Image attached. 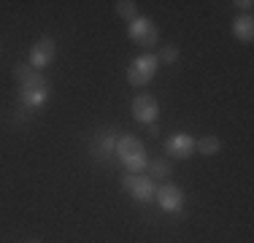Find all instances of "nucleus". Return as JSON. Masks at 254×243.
<instances>
[{
	"label": "nucleus",
	"mask_w": 254,
	"mask_h": 243,
	"mask_svg": "<svg viewBox=\"0 0 254 243\" xmlns=\"http://www.w3.org/2000/svg\"><path fill=\"white\" fill-rule=\"evenodd\" d=\"M127 35H130L132 44L141 49H154L160 44V30H157V24L149 16H135L127 24Z\"/></svg>",
	"instance_id": "obj_3"
},
{
	"label": "nucleus",
	"mask_w": 254,
	"mask_h": 243,
	"mask_svg": "<svg viewBox=\"0 0 254 243\" xmlns=\"http://www.w3.org/2000/svg\"><path fill=\"white\" fill-rule=\"evenodd\" d=\"M146 170L152 173V179H168V176H171V162L168 160H152Z\"/></svg>",
	"instance_id": "obj_14"
},
{
	"label": "nucleus",
	"mask_w": 254,
	"mask_h": 243,
	"mask_svg": "<svg viewBox=\"0 0 254 243\" xmlns=\"http://www.w3.org/2000/svg\"><path fill=\"white\" fill-rule=\"evenodd\" d=\"M27 243H41V241H38V238H33V241H27Z\"/></svg>",
	"instance_id": "obj_19"
},
{
	"label": "nucleus",
	"mask_w": 254,
	"mask_h": 243,
	"mask_svg": "<svg viewBox=\"0 0 254 243\" xmlns=\"http://www.w3.org/2000/svg\"><path fill=\"white\" fill-rule=\"evenodd\" d=\"M157 132H160V124H157V122H154V124H149V135H157Z\"/></svg>",
	"instance_id": "obj_18"
},
{
	"label": "nucleus",
	"mask_w": 254,
	"mask_h": 243,
	"mask_svg": "<svg viewBox=\"0 0 254 243\" xmlns=\"http://www.w3.org/2000/svg\"><path fill=\"white\" fill-rule=\"evenodd\" d=\"M33 73H35V70L30 68L27 62H16V65H14V78H16V81H19V84L25 81V78H30V76H33Z\"/></svg>",
	"instance_id": "obj_16"
},
{
	"label": "nucleus",
	"mask_w": 254,
	"mask_h": 243,
	"mask_svg": "<svg viewBox=\"0 0 254 243\" xmlns=\"http://www.w3.org/2000/svg\"><path fill=\"white\" fill-rule=\"evenodd\" d=\"M192 151H195V138L187 132H176L165 141V154L173 160H187V157H192Z\"/></svg>",
	"instance_id": "obj_9"
},
{
	"label": "nucleus",
	"mask_w": 254,
	"mask_h": 243,
	"mask_svg": "<svg viewBox=\"0 0 254 243\" xmlns=\"http://www.w3.org/2000/svg\"><path fill=\"white\" fill-rule=\"evenodd\" d=\"M54 57H57V44H54V38L44 35V38H38L33 44V49H30L27 65L33 70H44V68H49V65L54 62Z\"/></svg>",
	"instance_id": "obj_6"
},
{
	"label": "nucleus",
	"mask_w": 254,
	"mask_h": 243,
	"mask_svg": "<svg viewBox=\"0 0 254 243\" xmlns=\"http://www.w3.org/2000/svg\"><path fill=\"white\" fill-rule=\"evenodd\" d=\"M176 60H179V46H162L160 49V54H157V62H160V65H173V62H176Z\"/></svg>",
	"instance_id": "obj_15"
},
{
	"label": "nucleus",
	"mask_w": 254,
	"mask_h": 243,
	"mask_svg": "<svg viewBox=\"0 0 254 243\" xmlns=\"http://www.w3.org/2000/svg\"><path fill=\"white\" fill-rule=\"evenodd\" d=\"M233 38L241 41V44H252L254 41V19L252 14H244L233 22Z\"/></svg>",
	"instance_id": "obj_11"
},
{
	"label": "nucleus",
	"mask_w": 254,
	"mask_h": 243,
	"mask_svg": "<svg viewBox=\"0 0 254 243\" xmlns=\"http://www.w3.org/2000/svg\"><path fill=\"white\" fill-rule=\"evenodd\" d=\"M114 154H117V160L127 168V173H143V170L149 168L146 146H143V141L135 138V135H122L119 138Z\"/></svg>",
	"instance_id": "obj_1"
},
{
	"label": "nucleus",
	"mask_w": 254,
	"mask_h": 243,
	"mask_svg": "<svg viewBox=\"0 0 254 243\" xmlns=\"http://www.w3.org/2000/svg\"><path fill=\"white\" fill-rule=\"evenodd\" d=\"M195 151H197V154H203V157H214V154H219V151H222V141L216 135H203V138H197V141H195Z\"/></svg>",
	"instance_id": "obj_12"
},
{
	"label": "nucleus",
	"mask_w": 254,
	"mask_h": 243,
	"mask_svg": "<svg viewBox=\"0 0 254 243\" xmlns=\"http://www.w3.org/2000/svg\"><path fill=\"white\" fill-rule=\"evenodd\" d=\"M132 117L141 124H154L157 117H160V103L152 95H138L132 100Z\"/></svg>",
	"instance_id": "obj_8"
},
{
	"label": "nucleus",
	"mask_w": 254,
	"mask_h": 243,
	"mask_svg": "<svg viewBox=\"0 0 254 243\" xmlns=\"http://www.w3.org/2000/svg\"><path fill=\"white\" fill-rule=\"evenodd\" d=\"M122 189L132 194V200L138 203H152L157 184L152 176H143V173H125L122 176Z\"/></svg>",
	"instance_id": "obj_5"
},
{
	"label": "nucleus",
	"mask_w": 254,
	"mask_h": 243,
	"mask_svg": "<svg viewBox=\"0 0 254 243\" xmlns=\"http://www.w3.org/2000/svg\"><path fill=\"white\" fill-rule=\"evenodd\" d=\"M49 92H52L49 81H46V78L35 70L33 76L25 78V81L19 84V106L25 108V111H38V108L46 106Z\"/></svg>",
	"instance_id": "obj_2"
},
{
	"label": "nucleus",
	"mask_w": 254,
	"mask_h": 243,
	"mask_svg": "<svg viewBox=\"0 0 254 243\" xmlns=\"http://www.w3.org/2000/svg\"><path fill=\"white\" fill-rule=\"evenodd\" d=\"M157 68H160L157 54H141V57H135L127 65V81H130V87H146L157 76Z\"/></svg>",
	"instance_id": "obj_4"
},
{
	"label": "nucleus",
	"mask_w": 254,
	"mask_h": 243,
	"mask_svg": "<svg viewBox=\"0 0 254 243\" xmlns=\"http://www.w3.org/2000/svg\"><path fill=\"white\" fill-rule=\"evenodd\" d=\"M154 200H157V205H160L162 211H168V214H181V211H184V189L176 186V184L157 186Z\"/></svg>",
	"instance_id": "obj_7"
},
{
	"label": "nucleus",
	"mask_w": 254,
	"mask_h": 243,
	"mask_svg": "<svg viewBox=\"0 0 254 243\" xmlns=\"http://www.w3.org/2000/svg\"><path fill=\"white\" fill-rule=\"evenodd\" d=\"M114 8H117V14L122 16L127 24L138 16V3H135V0H117V3H114Z\"/></svg>",
	"instance_id": "obj_13"
},
{
	"label": "nucleus",
	"mask_w": 254,
	"mask_h": 243,
	"mask_svg": "<svg viewBox=\"0 0 254 243\" xmlns=\"http://www.w3.org/2000/svg\"><path fill=\"white\" fill-rule=\"evenodd\" d=\"M235 5H238V8H244V11H252V0H241V3H235Z\"/></svg>",
	"instance_id": "obj_17"
},
{
	"label": "nucleus",
	"mask_w": 254,
	"mask_h": 243,
	"mask_svg": "<svg viewBox=\"0 0 254 243\" xmlns=\"http://www.w3.org/2000/svg\"><path fill=\"white\" fill-rule=\"evenodd\" d=\"M114 149H117V141H114L111 130H98L92 135V141H89V151H92V157H98V160H106L108 154H114Z\"/></svg>",
	"instance_id": "obj_10"
},
{
	"label": "nucleus",
	"mask_w": 254,
	"mask_h": 243,
	"mask_svg": "<svg viewBox=\"0 0 254 243\" xmlns=\"http://www.w3.org/2000/svg\"><path fill=\"white\" fill-rule=\"evenodd\" d=\"M0 49H3V46H0Z\"/></svg>",
	"instance_id": "obj_20"
}]
</instances>
